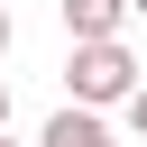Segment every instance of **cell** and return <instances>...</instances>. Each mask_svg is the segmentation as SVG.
Wrapping results in <instances>:
<instances>
[{
    "label": "cell",
    "instance_id": "obj_1",
    "mask_svg": "<svg viewBox=\"0 0 147 147\" xmlns=\"http://www.w3.org/2000/svg\"><path fill=\"white\" fill-rule=\"evenodd\" d=\"M129 92H138L129 37H101V46H74V55H64V101H74V110H119Z\"/></svg>",
    "mask_w": 147,
    "mask_h": 147
},
{
    "label": "cell",
    "instance_id": "obj_2",
    "mask_svg": "<svg viewBox=\"0 0 147 147\" xmlns=\"http://www.w3.org/2000/svg\"><path fill=\"white\" fill-rule=\"evenodd\" d=\"M55 9H64V37L74 46H101V37L129 28V0H55Z\"/></svg>",
    "mask_w": 147,
    "mask_h": 147
},
{
    "label": "cell",
    "instance_id": "obj_3",
    "mask_svg": "<svg viewBox=\"0 0 147 147\" xmlns=\"http://www.w3.org/2000/svg\"><path fill=\"white\" fill-rule=\"evenodd\" d=\"M37 147H119V138H110V119H101V110H74V101H64V110L37 129Z\"/></svg>",
    "mask_w": 147,
    "mask_h": 147
},
{
    "label": "cell",
    "instance_id": "obj_4",
    "mask_svg": "<svg viewBox=\"0 0 147 147\" xmlns=\"http://www.w3.org/2000/svg\"><path fill=\"white\" fill-rule=\"evenodd\" d=\"M119 119H129V138H147V83H138V92L119 101Z\"/></svg>",
    "mask_w": 147,
    "mask_h": 147
},
{
    "label": "cell",
    "instance_id": "obj_5",
    "mask_svg": "<svg viewBox=\"0 0 147 147\" xmlns=\"http://www.w3.org/2000/svg\"><path fill=\"white\" fill-rule=\"evenodd\" d=\"M9 37H18V28H9V9H0V55H9Z\"/></svg>",
    "mask_w": 147,
    "mask_h": 147
},
{
    "label": "cell",
    "instance_id": "obj_6",
    "mask_svg": "<svg viewBox=\"0 0 147 147\" xmlns=\"http://www.w3.org/2000/svg\"><path fill=\"white\" fill-rule=\"evenodd\" d=\"M0 129H9V83H0Z\"/></svg>",
    "mask_w": 147,
    "mask_h": 147
},
{
    "label": "cell",
    "instance_id": "obj_7",
    "mask_svg": "<svg viewBox=\"0 0 147 147\" xmlns=\"http://www.w3.org/2000/svg\"><path fill=\"white\" fill-rule=\"evenodd\" d=\"M129 18H147V0H129Z\"/></svg>",
    "mask_w": 147,
    "mask_h": 147
},
{
    "label": "cell",
    "instance_id": "obj_8",
    "mask_svg": "<svg viewBox=\"0 0 147 147\" xmlns=\"http://www.w3.org/2000/svg\"><path fill=\"white\" fill-rule=\"evenodd\" d=\"M0 147H9V129H0Z\"/></svg>",
    "mask_w": 147,
    "mask_h": 147
}]
</instances>
